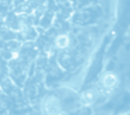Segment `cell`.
I'll use <instances>...</instances> for the list:
<instances>
[{
  "mask_svg": "<svg viewBox=\"0 0 130 115\" xmlns=\"http://www.w3.org/2000/svg\"><path fill=\"white\" fill-rule=\"evenodd\" d=\"M101 82H102V85L105 90H108V91H112L117 84H118V78L117 76L112 73V72H107L105 73L103 76H102V79H101Z\"/></svg>",
  "mask_w": 130,
  "mask_h": 115,
  "instance_id": "7a4b0ae2",
  "label": "cell"
},
{
  "mask_svg": "<svg viewBox=\"0 0 130 115\" xmlns=\"http://www.w3.org/2000/svg\"><path fill=\"white\" fill-rule=\"evenodd\" d=\"M96 93L92 90H87L84 91L81 95H80V101L83 105L85 106H89L91 105L95 100H96Z\"/></svg>",
  "mask_w": 130,
  "mask_h": 115,
  "instance_id": "3957f363",
  "label": "cell"
},
{
  "mask_svg": "<svg viewBox=\"0 0 130 115\" xmlns=\"http://www.w3.org/2000/svg\"><path fill=\"white\" fill-rule=\"evenodd\" d=\"M43 115H66L60 106L59 101L55 97H48L44 100L42 105Z\"/></svg>",
  "mask_w": 130,
  "mask_h": 115,
  "instance_id": "6da1fadb",
  "label": "cell"
},
{
  "mask_svg": "<svg viewBox=\"0 0 130 115\" xmlns=\"http://www.w3.org/2000/svg\"><path fill=\"white\" fill-rule=\"evenodd\" d=\"M68 44H69V39L65 35H60L56 39V45L59 48H65V47L68 46Z\"/></svg>",
  "mask_w": 130,
  "mask_h": 115,
  "instance_id": "277c9868",
  "label": "cell"
}]
</instances>
